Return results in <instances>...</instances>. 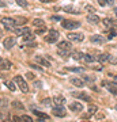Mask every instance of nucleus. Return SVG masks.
<instances>
[{"label":"nucleus","mask_w":117,"mask_h":122,"mask_svg":"<svg viewBox=\"0 0 117 122\" xmlns=\"http://www.w3.org/2000/svg\"><path fill=\"white\" fill-rule=\"evenodd\" d=\"M39 1H42V3H52L53 0H39Z\"/></svg>","instance_id":"nucleus-45"},{"label":"nucleus","mask_w":117,"mask_h":122,"mask_svg":"<svg viewBox=\"0 0 117 122\" xmlns=\"http://www.w3.org/2000/svg\"><path fill=\"white\" fill-rule=\"evenodd\" d=\"M116 14H117V8H116Z\"/></svg>","instance_id":"nucleus-51"},{"label":"nucleus","mask_w":117,"mask_h":122,"mask_svg":"<svg viewBox=\"0 0 117 122\" xmlns=\"http://www.w3.org/2000/svg\"><path fill=\"white\" fill-rule=\"evenodd\" d=\"M1 61H3V60H1V57H0V64H1Z\"/></svg>","instance_id":"nucleus-49"},{"label":"nucleus","mask_w":117,"mask_h":122,"mask_svg":"<svg viewBox=\"0 0 117 122\" xmlns=\"http://www.w3.org/2000/svg\"><path fill=\"white\" fill-rule=\"evenodd\" d=\"M83 57H84V54H83L82 52H75L72 53V58L76 61H83Z\"/></svg>","instance_id":"nucleus-26"},{"label":"nucleus","mask_w":117,"mask_h":122,"mask_svg":"<svg viewBox=\"0 0 117 122\" xmlns=\"http://www.w3.org/2000/svg\"><path fill=\"white\" fill-rule=\"evenodd\" d=\"M83 122H87V121H83Z\"/></svg>","instance_id":"nucleus-52"},{"label":"nucleus","mask_w":117,"mask_h":122,"mask_svg":"<svg viewBox=\"0 0 117 122\" xmlns=\"http://www.w3.org/2000/svg\"><path fill=\"white\" fill-rule=\"evenodd\" d=\"M67 39H71V41H75V42H82L84 39V35L82 33H68Z\"/></svg>","instance_id":"nucleus-6"},{"label":"nucleus","mask_w":117,"mask_h":122,"mask_svg":"<svg viewBox=\"0 0 117 122\" xmlns=\"http://www.w3.org/2000/svg\"><path fill=\"white\" fill-rule=\"evenodd\" d=\"M59 54L63 56V57H67L69 54V50H60V49H59Z\"/></svg>","instance_id":"nucleus-35"},{"label":"nucleus","mask_w":117,"mask_h":122,"mask_svg":"<svg viewBox=\"0 0 117 122\" xmlns=\"http://www.w3.org/2000/svg\"><path fill=\"white\" fill-rule=\"evenodd\" d=\"M68 107H69V110L74 111V113H79V111H82L83 110V105L82 103H79V102H72Z\"/></svg>","instance_id":"nucleus-11"},{"label":"nucleus","mask_w":117,"mask_h":122,"mask_svg":"<svg viewBox=\"0 0 117 122\" xmlns=\"http://www.w3.org/2000/svg\"><path fill=\"white\" fill-rule=\"evenodd\" d=\"M95 118H97V119H104V118H105V115H104V113H97Z\"/></svg>","instance_id":"nucleus-42"},{"label":"nucleus","mask_w":117,"mask_h":122,"mask_svg":"<svg viewBox=\"0 0 117 122\" xmlns=\"http://www.w3.org/2000/svg\"><path fill=\"white\" fill-rule=\"evenodd\" d=\"M22 121L23 122H33V118L30 115H22Z\"/></svg>","instance_id":"nucleus-34"},{"label":"nucleus","mask_w":117,"mask_h":122,"mask_svg":"<svg viewBox=\"0 0 117 122\" xmlns=\"http://www.w3.org/2000/svg\"><path fill=\"white\" fill-rule=\"evenodd\" d=\"M17 4L23 7V8H27V7H29V3H27L26 0H17Z\"/></svg>","instance_id":"nucleus-30"},{"label":"nucleus","mask_w":117,"mask_h":122,"mask_svg":"<svg viewBox=\"0 0 117 122\" xmlns=\"http://www.w3.org/2000/svg\"><path fill=\"white\" fill-rule=\"evenodd\" d=\"M30 31V29L26 26H19L18 29H14V33L17 35H23V34H26V33H29Z\"/></svg>","instance_id":"nucleus-13"},{"label":"nucleus","mask_w":117,"mask_h":122,"mask_svg":"<svg viewBox=\"0 0 117 122\" xmlns=\"http://www.w3.org/2000/svg\"><path fill=\"white\" fill-rule=\"evenodd\" d=\"M110 60V54L109 53H101L97 56V61L98 62H105V61H109Z\"/></svg>","instance_id":"nucleus-16"},{"label":"nucleus","mask_w":117,"mask_h":122,"mask_svg":"<svg viewBox=\"0 0 117 122\" xmlns=\"http://www.w3.org/2000/svg\"><path fill=\"white\" fill-rule=\"evenodd\" d=\"M6 86H7V87H8V90L10 91H15V84L12 83V81H6Z\"/></svg>","instance_id":"nucleus-32"},{"label":"nucleus","mask_w":117,"mask_h":122,"mask_svg":"<svg viewBox=\"0 0 117 122\" xmlns=\"http://www.w3.org/2000/svg\"><path fill=\"white\" fill-rule=\"evenodd\" d=\"M0 5H1V7H6V3H4V1H1V0H0Z\"/></svg>","instance_id":"nucleus-47"},{"label":"nucleus","mask_w":117,"mask_h":122,"mask_svg":"<svg viewBox=\"0 0 117 122\" xmlns=\"http://www.w3.org/2000/svg\"><path fill=\"white\" fill-rule=\"evenodd\" d=\"M59 37H60L59 31H56L55 29H49L48 34L45 35V41H46L48 44H56V41L59 39Z\"/></svg>","instance_id":"nucleus-1"},{"label":"nucleus","mask_w":117,"mask_h":122,"mask_svg":"<svg viewBox=\"0 0 117 122\" xmlns=\"http://www.w3.org/2000/svg\"><path fill=\"white\" fill-rule=\"evenodd\" d=\"M1 25L4 26L6 30H12V29L17 27L15 19H12V18H3V19H1Z\"/></svg>","instance_id":"nucleus-4"},{"label":"nucleus","mask_w":117,"mask_h":122,"mask_svg":"<svg viewBox=\"0 0 117 122\" xmlns=\"http://www.w3.org/2000/svg\"><path fill=\"white\" fill-rule=\"evenodd\" d=\"M65 71H68V72H84V68L83 66H67Z\"/></svg>","instance_id":"nucleus-25"},{"label":"nucleus","mask_w":117,"mask_h":122,"mask_svg":"<svg viewBox=\"0 0 117 122\" xmlns=\"http://www.w3.org/2000/svg\"><path fill=\"white\" fill-rule=\"evenodd\" d=\"M114 35H116V29H112V31H110V33L108 34V38H109V39H112Z\"/></svg>","instance_id":"nucleus-38"},{"label":"nucleus","mask_w":117,"mask_h":122,"mask_svg":"<svg viewBox=\"0 0 117 122\" xmlns=\"http://www.w3.org/2000/svg\"><path fill=\"white\" fill-rule=\"evenodd\" d=\"M27 22H29V19H27V18H22V16H17V18H15V23H17V26H25Z\"/></svg>","instance_id":"nucleus-20"},{"label":"nucleus","mask_w":117,"mask_h":122,"mask_svg":"<svg viewBox=\"0 0 117 122\" xmlns=\"http://www.w3.org/2000/svg\"><path fill=\"white\" fill-rule=\"evenodd\" d=\"M53 102H55V105L56 106H63L65 103V98L61 95H56L55 98H53Z\"/></svg>","instance_id":"nucleus-17"},{"label":"nucleus","mask_w":117,"mask_h":122,"mask_svg":"<svg viewBox=\"0 0 117 122\" xmlns=\"http://www.w3.org/2000/svg\"><path fill=\"white\" fill-rule=\"evenodd\" d=\"M72 95L78 99H82V100H86V102H91V98L87 95L86 92H72Z\"/></svg>","instance_id":"nucleus-12"},{"label":"nucleus","mask_w":117,"mask_h":122,"mask_svg":"<svg viewBox=\"0 0 117 122\" xmlns=\"http://www.w3.org/2000/svg\"><path fill=\"white\" fill-rule=\"evenodd\" d=\"M14 45H15V38L14 37H7L6 39H3V46L6 49H12Z\"/></svg>","instance_id":"nucleus-9"},{"label":"nucleus","mask_w":117,"mask_h":122,"mask_svg":"<svg viewBox=\"0 0 117 122\" xmlns=\"http://www.w3.org/2000/svg\"><path fill=\"white\" fill-rule=\"evenodd\" d=\"M3 122H14V121H10V119H6V121H3Z\"/></svg>","instance_id":"nucleus-48"},{"label":"nucleus","mask_w":117,"mask_h":122,"mask_svg":"<svg viewBox=\"0 0 117 122\" xmlns=\"http://www.w3.org/2000/svg\"><path fill=\"white\" fill-rule=\"evenodd\" d=\"M22 39H23V42H31V41H34V35L31 31H29V33L22 35Z\"/></svg>","instance_id":"nucleus-21"},{"label":"nucleus","mask_w":117,"mask_h":122,"mask_svg":"<svg viewBox=\"0 0 117 122\" xmlns=\"http://www.w3.org/2000/svg\"><path fill=\"white\" fill-rule=\"evenodd\" d=\"M102 23L108 29H116L117 27V19H109V18H104L102 19Z\"/></svg>","instance_id":"nucleus-7"},{"label":"nucleus","mask_w":117,"mask_h":122,"mask_svg":"<svg viewBox=\"0 0 117 122\" xmlns=\"http://www.w3.org/2000/svg\"><path fill=\"white\" fill-rule=\"evenodd\" d=\"M11 66H12V64H11L10 60H3L1 64H0V71H7V69H10Z\"/></svg>","instance_id":"nucleus-18"},{"label":"nucleus","mask_w":117,"mask_h":122,"mask_svg":"<svg viewBox=\"0 0 117 122\" xmlns=\"http://www.w3.org/2000/svg\"><path fill=\"white\" fill-rule=\"evenodd\" d=\"M87 22L93 23V25H97V23H100V16H97L95 14H91L87 16Z\"/></svg>","instance_id":"nucleus-19"},{"label":"nucleus","mask_w":117,"mask_h":122,"mask_svg":"<svg viewBox=\"0 0 117 122\" xmlns=\"http://www.w3.org/2000/svg\"><path fill=\"white\" fill-rule=\"evenodd\" d=\"M34 61H35V62H38V64H41V65L45 66V68H49V66H50V62H49L45 57H42V56H35L34 57Z\"/></svg>","instance_id":"nucleus-8"},{"label":"nucleus","mask_w":117,"mask_h":122,"mask_svg":"<svg viewBox=\"0 0 117 122\" xmlns=\"http://www.w3.org/2000/svg\"><path fill=\"white\" fill-rule=\"evenodd\" d=\"M93 69H94V71H101V69H102V65L100 64V65H95V66H93Z\"/></svg>","instance_id":"nucleus-43"},{"label":"nucleus","mask_w":117,"mask_h":122,"mask_svg":"<svg viewBox=\"0 0 117 122\" xmlns=\"http://www.w3.org/2000/svg\"><path fill=\"white\" fill-rule=\"evenodd\" d=\"M12 121L14 122H23V121H22V118L18 117V115H12Z\"/></svg>","instance_id":"nucleus-40"},{"label":"nucleus","mask_w":117,"mask_h":122,"mask_svg":"<svg viewBox=\"0 0 117 122\" xmlns=\"http://www.w3.org/2000/svg\"><path fill=\"white\" fill-rule=\"evenodd\" d=\"M57 48L60 50H71L72 45L69 41H60V42H57Z\"/></svg>","instance_id":"nucleus-10"},{"label":"nucleus","mask_w":117,"mask_h":122,"mask_svg":"<svg viewBox=\"0 0 117 122\" xmlns=\"http://www.w3.org/2000/svg\"><path fill=\"white\" fill-rule=\"evenodd\" d=\"M84 10H86L87 12H94V11H95L93 5H86V8H84Z\"/></svg>","instance_id":"nucleus-39"},{"label":"nucleus","mask_w":117,"mask_h":122,"mask_svg":"<svg viewBox=\"0 0 117 122\" xmlns=\"http://www.w3.org/2000/svg\"><path fill=\"white\" fill-rule=\"evenodd\" d=\"M98 4L101 7H105V5H110L113 4V0H98Z\"/></svg>","instance_id":"nucleus-28"},{"label":"nucleus","mask_w":117,"mask_h":122,"mask_svg":"<svg viewBox=\"0 0 117 122\" xmlns=\"http://www.w3.org/2000/svg\"><path fill=\"white\" fill-rule=\"evenodd\" d=\"M94 60L95 58H94V56H91V54H84V57H83V62H86V64H91Z\"/></svg>","instance_id":"nucleus-27"},{"label":"nucleus","mask_w":117,"mask_h":122,"mask_svg":"<svg viewBox=\"0 0 117 122\" xmlns=\"http://www.w3.org/2000/svg\"><path fill=\"white\" fill-rule=\"evenodd\" d=\"M33 113H34V115H37L39 119H49V115L48 114H45V113H42V111H38V110L33 109Z\"/></svg>","instance_id":"nucleus-23"},{"label":"nucleus","mask_w":117,"mask_h":122,"mask_svg":"<svg viewBox=\"0 0 117 122\" xmlns=\"http://www.w3.org/2000/svg\"><path fill=\"white\" fill-rule=\"evenodd\" d=\"M52 114L56 115V117H59V118H63L67 115V111H65L64 106H55L52 109Z\"/></svg>","instance_id":"nucleus-5"},{"label":"nucleus","mask_w":117,"mask_h":122,"mask_svg":"<svg viewBox=\"0 0 117 122\" xmlns=\"http://www.w3.org/2000/svg\"><path fill=\"white\" fill-rule=\"evenodd\" d=\"M83 79H84L86 81H94V80H95V77H94V76H87V75H84V76H83Z\"/></svg>","instance_id":"nucleus-36"},{"label":"nucleus","mask_w":117,"mask_h":122,"mask_svg":"<svg viewBox=\"0 0 117 122\" xmlns=\"http://www.w3.org/2000/svg\"><path fill=\"white\" fill-rule=\"evenodd\" d=\"M14 83H17V86L19 88H21L22 92H25V94H27L29 92V86H27V83L25 81V79L22 77V76H15V79H14Z\"/></svg>","instance_id":"nucleus-2"},{"label":"nucleus","mask_w":117,"mask_h":122,"mask_svg":"<svg viewBox=\"0 0 117 122\" xmlns=\"http://www.w3.org/2000/svg\"><path fill=\"white\" fill-rule=\"evenodd\" d=\"M69 81H71V83L74 84V86L79 87V88L84 87V81H83L82 79H79V77H71V79H69Z\"/></svg>","instance_id":"nucleus-14"},{"label":"nucleus","mask_w":117,"mask_h":122,"mask_svg":"<svg viewBox=\"0 0 117 122\" xmlns=\"http://www.w3.org/2000/svg\"><path fill=\"white\" fill-rule=\"evenodd\" d=\"M0 37H1V29H0Z\"/></svg>","instance_id":"nucleus-50"},{"label":"nucleus","mask_w":117,"mask_h":122,"mask_svg":"<svg viewBox=\"0 0 117 122\" xmlns=\"http://www.w3.org/2000/svg\"><path fill=\"white\" fill-rule=\"evenodd\" d=\"M50 19H52L53 22H61V16H59V15H53V16H50Z\"/></svg>","instance_id":"nucleus-37"},{"label":"nucleus","mask_w":117,"mask_h":122,"mask_svg":"<svg viewBox=\"0 0 117 122\" xmlns=\"http://www.w3.org/2000/svg\"><path fill=\"white\" fill-rule=\"evenodd\" d=\"M33 26L38 27V29H44L45 27V22H44L42 19H34L33 20Z\"/></svg>","instance_id":"nucleus-24"},{"label":"nucleus","mask_w":117,"mask_h":122,"mask_svg":"<svg viewBox=\"0 0 117 122\" xmlns=\"http://www.w3.org/2000/svg\"><path fill=\"white\" fill-rule=\"evenodd\" d=\"M61 26L67 29V30H71V29H78L80 26V22L78 20H71V19H64V20H61Z\"/></svg>","instance_id":"nucleus-3"},{"label":"nucleus","mask_w":117,"mask_h":122,"mask_svg":"<svg viewBox=\"0 0 117 122\" xmlns=\"http://www.w3.org/2000/svg\"><path fill=\"white\" fill-rule=\"evenodd\" d=\"M45 30H46V27H44V29H38V30H37V34H42V33H45Z\"/></svg>","instance_id":"nucleus-44"},{"label":"nucleus","mask_w":117,"mask_h":122,"mask_svg":"<svg viewBox=\"0 0 117 122\" xmlns=\"http://www.w3.org/2000/svg\"><path fill=\"white\" fill-rule=\"evenodd\" d=\"M97 106H94V105H91L90 107H89V111H87V114H89V115H93V114H95L97 113Z\"/></svg>","instance_id":"nucleus-29"},{"label":"nucleus","mask_w":117,"mask_h":122,"mask_svg":"<svg viewBox=\"0 0 117 122\" xmlns=\"http://www.w3.org/2000/svg\"><path fill=\"white\" fill-rule=\"evenodd\" d=\"M12 106H14V107H17V109H19V110H23V106H22L21 102H18V100L12 102Z\"/></svg>","instance_id":"nucleus-33"},{"label":"nucleus","mask_w":117,"mask_h":122,"mask_svg":"<svg viewBox=\"0 0 117 122\" xmlns=\"http://www.w3.org/2000/svg\"><path fill=\"white\" fill-rule=\"evenodd\" d=\"M42 105H44V106H50V99H49V98L44 99V100H42Z\"/></svg>","instance_id":"nucleus-41"},{"label":"nucleus","mask_w":117,"mask_h":122,"mask_svg":"<svg viewBox=\"0 0 117 122\" xmlns=\"http://www.w3.org/2000/svg\"><path fill=\"white\" fill-rule=\"evenodd\" d=\"M65 11V12H69V14H75V15H78V14H80V11L76 8H74L72 5H65L64 8H63Z\"/></svg>","instance_id":"nucleus-22"},{"label":"nucleus","mask_w":117,"mask_h":122,"mask_svg":"<svg viewBox=\"0 0 117 122\" xmlns=\"http://www.w3.org/2000/svg\"><path fill=\"white\" fill-rule=\"evenodd\" d=\"M90 41L93 42V44H100V45L105 44V38L102 37V35H93V37L90 38Z\"/></svg>","instance_id":"nucleus-15"},{"label":"nucleus","mask_w":117,"mask_h":122,"mask_svg":"<svg viewBox=\"0 0 117 122\" xmlns=\"http://www.w3.org/2000/svg\"><path fill=\"white\" fill-rule=\"evenodd\" d=\"M27 77L29 79H34V76H33V73H27Z\"/></svg>","instance_id":"nucleus-46"},{"label":"nucleus","mask_w":117,"mask_h":122,"mask_svg":"<svg viewBox=\"0 0 117 122\" xmlns=\"http://www.w3.org/2000/svg\"><path fill=\"white\" fill-rule=\"evenodd\" d=\"M29 66H30V68H33V69H35V71H38V72H42V68H41V66H38L37 64H34V62H29Z\"/></svg>","instance_id":"nucleus-31"}]
</instances>
